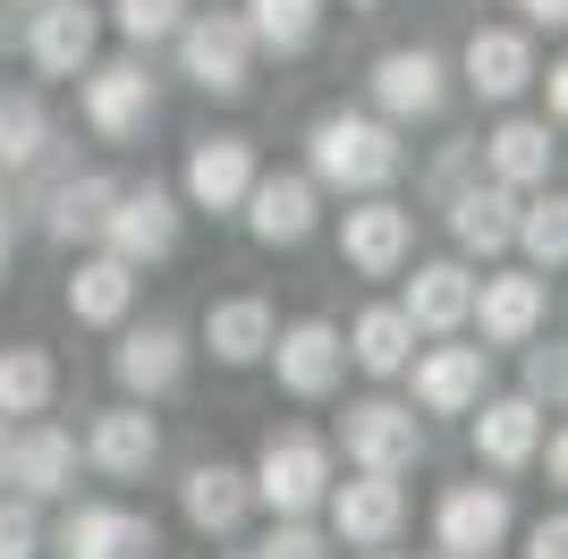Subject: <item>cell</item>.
<instances>
[{
  "label": "cell",
  "instance_id": "cell-40",
  "mask_svg": "<svg viewBox=\"0 0 568 559\" xmlns=\"http://www.w3.org/2000/svg\"><path fill=\"white\" fill-rule=\"evenodd\" d=\"M535 77H544V69H535ZM544 119H551V128L568 119V69H551V77H544Z\"/></svg>",
  "mask_w": 568,
  "mask_h": 559
},
{
  "label": "cell",
  "instance_id": "cell-5",
  "mask_svg": "<svg viewBox=\"0 0 568 559\" xmlns=\"http://www.w3.org/2000/svg\"><path fill=\"white\" fill-rule=\"evenodd\" d=\"M102 246L119 263H162L179 246V195L170 186H119L111 221H102Z\"/></svg>",
  "mask_w": 568,
  "mask_h": 559
},
{
  "label": "cell",
  "instance_id": "cell-17",
  "mask_svg": "<svg viewBox=\"0 0 568 559\" xmlns=\"http://www.w3.org/2000/svg\"><path fill=\"white\" fill-rule=\"evenodd\" d=\"M467 85L484 102H518L535 85V43H526L518 26H475L467 34Z\"/></svg>",
  "mask_w": 568,
  "mask_h": 559
},
{
  "label": "cell",
  "instance_id": "cell-27",
  "mask_svg": "<svg viewBox=\"0 0 568 559\" xmlns=\"http://www.w3.org/2000/svg\"><path fill=\"white\" fill-rule=\"evenodd\" d=\"M467 305H475V272L467 263H425V272L407 280V323L416 331H458L467 323Z\"/></svg>",
  "mask_w": 568,
  "mask_h": 559
},
{
  "label": "cell",
  "instance_id": "cell-42",
  "mask_svg": "<svg viewBox=\"0 0 568 559\" xmlns=\"http://www.w3.org/2000/svg\"><path fill=\"white\" fill-rule=\"evenodd\" d=\"M518 9H526V26H560L568 18V0H518Z\"/></svg>",
  "mask_w": 568,
  "mask_h": 559
},
{
  "label": "cell",
  "instance_id": "cell-32",
  "mask_svg": "<svg viewBox=\"0 0 568 559\" xmlns=\"http://www.w3.org/2000/svg\"><path fill=\"white\" fill-rule=\"evenodd\" d=\"M314 18H323V0H246V34L281 60H297L314 43Z\"/></svg>",
  "mask_w": 568,
  "mask_h": 559
},
{
  "label": "cell",
  "instance_id": "cell-30",
  "mask_svg": "<svg viewBox=\"0 0 568 559\" xmlns=\"http://www.w3.org/2000/svg\"><path fill=\"white\" fill-rule=\"evenodd\" d=\"M348 356L365 373H399L407 356H416V323H407L399 305H374V314H356V331H348Z\"/></svg>",
  "mask_w": 568,
  "mask_h": 559
},
{
  "label": "cell",
  "instance_id": "cell-41",
  "mask_svg": "<svg viewBox=\"0 0 568 559\" xmlns=\"http://www.w3.org/2000/svg\"><path fill=\"white\" fill-rule=\"evenodd\" d=\"M467 153H475V144H450V153L433 162V195H450V186H458V170H467Z\"/></svg>",
  "mask_w": 568,
  "mask_h": 559
},
{
  "label": "cell",
  "instance_id": "cell-39",
  "mask_svg": "<svg viewBox=\"0 0 568 559\" xmlns=\"http://www.w3.org/2000/svg\"><path fill=\"white\" fill-rule=\"evenodd\" d=\"M526 559H568V526L560 517H544V526L526 535Z\"/></svg>",
  "mask_w": 568,
  "mask_h": 559
},
{
  "label": "cell",
  "instance_id": "cell-19",
  "mask_svg": "<svg viewBox=\"0 0 568 559\" xmlns=\"http://www.w3.org/2000/svg\"><path fill=\"white\" fill-rule=\"evenodd\" d=\"M246 230L263 237V246H306L314 237V179H263L255 170V186H246Z\"/></svg>",
  "mask_w": 568,
  "mask_h": 559
},
{
  "label": "cell",
  "instance_id": "cell-35",
  "mask_svg": "<svg viewBox=\"0 0 568 559\" xmlns=\"http://www.w3.org/2000/svg\"><path fill=\"white\" fill-rule=\"evenodd\" d=\"M111 18L128 43H162V34H179V18H187V0H111Z\"/></svg>",
  "mask_w": 568,
  "mask_h": 559
},
{
  "label": "cell",
  "instance_id": "cell-21",
  "mask_svg": "<svg viewBox=\"0 0 568 559\" xmlns=\"http://www.w3.org/2000/svg\"><path fill=\"white\" fill-rule=\"evenodd\" d=\"M475 153L493 162L500 186H518V195H526V186L551 179V153H560V144H551V119H500V128L475 144Z\"/></svg>",
  "mask_w": 568,
  "mask_h": 559
},
{
  "label": "cell",
  "instance_id": "cell-33",
  "mask_svg": "<svg viewBox=\"0 0 568 559\" xmlns=\"http://www.w3.org/2000/svg\"><path fill=\"white\" fill-rule=\"evenodd\" d=\"M60 373H51L43 348H0V416H43Z\"/></svg>",
  "mask_w": 568,
  "mask_h": 559
},
{
  "label": "cell",
  "instance_id": "cell-38",
  "mask_svg": "<svg viewBox=\"0 0 568 559\" xmlns=\"http://www.w3.org/2000/svg\"><path fill=\"white\" fill-rule=\"evenodd\" d=\"M560 390H568V356L535 348V356H526V398H560Z\"/></svg>",
  "mask_w": 568,
  "mask_h": 559
},
{
  "label": "cell",
  "instance_id": "cell-18",
  "mask_svg": "<svg viewBox=\"0 0 568 559\" xmlns=\"http://www.w3.org/2000/svg\"><path fill=\"white\" fill-rule=\"evenodd\" d=\"M0 484H18L26 500H60V491L77 484V441L60 433V424L18 433V441H9V458H0Z\"/></svg>",
  "mask_w": 568,
  "mask_h": 559
},
{
  "label": "cell",
  "instance_id": "cell-14",
  "mask_svg": "<svg viewBox=\"0 0 568 559\" xmlns=\"http://www.w3.org/2000/svg\"><path fill=\"white\" fill-rule=\"evenodd\" d=\"M94 34H102V18L85 9V0H43L26 51H34V69H43V77H85V69H94Z\"/></svg>",
  "mask_w": 568,
  "mask_h": 559
},
{
  "label": "cell",
  "instance_id": "cell-22",
  "mask_svg": "<svg viewBox=\"0 0 568 559\" xmlns=\"http://www.w3.org/2000/svg\"><path fill=\"white\" fill-rule=\"evenodd\" d=\"M484 398V348H425L416 356V407L425 416H467Z\"/></svg>",
  "mask_w": 568,
  "mask_h": 559
},
{
  "label": "cell",
  "instance_id": "cell-23",
  "mask_svg": "<svg viewBox=\"0 0 568 559\" xmlns=\"http://www.w3.org/2000/svg\"><path fill=\"white\" fill-rule=\"evenodd\" d=\"M450 230L467 255H500L509 230H518V186H450Z\"/></svg>",
  "mask_w": 568,
  "mask_h": 559
},
{
  "label": "cell",
  "instance_id": "cell-2",
  "mask_svg": "<svg viewBox=\"0 0 568 559\" xmlns=\"http://www.w3.org/2000/svg\"><path fill=\"white\" fill-rule=\"evenodd\" d=\"M246 484H255V500L272 517H306V509H323V491H332V449L314 441V433H272Z\"/></svg>",
  "mask_w": 568,
  "mask_h": 559
},
{
  "label": "cell",
  "instance_id": "cell-7",
  "mask_svg": "<svg viewBox=\"0 0 568 559\" xmlns=\"http://www.w3.org/2000/svg\"><path fill=\"white\" fill-rule=\"evenodd\" d=\"M433 535L450 559H493L509 542V491L500 484H450L442 509H433Z\"/></svg>",
  "mask_w": 568,
  "mask_h": 559
},
{
  "label": "cell",
  "instance_id": "cell-20",
  "mask_svg": "<svg viewBox=\"0 0 568 559\" xmlns=\"http://www.w3.org/2000/svg\"><path fill=\"white\" fill-rule=\"evenodd\" d=\"M535 449H544V398H493V407L475 416V458L484 466L518 475Z\"/></svg>",
  "mask_w": 568,
  "mask_h": 559
},
{
  "label": "cell",
  "instance_id": "cell-1",
  "mask_svg": "<svg viewBox=\"0 0 568 559\" xmlns=\"http://www.w3.org/2000/svg\"><path fill=\"white\" fill-rule=\"evenodd\" d=\"M306 162L323 186H339V195H382V186L399 179L407 144L390 119H365V111H323L306 136Z\"/></svg>",
  "mask_w": 568,
  "mask_h": 559
},
{
  "label": "cell",
  "instance_id": "cell-31",
  "mask_svg": "<svg viewBox=\"0 0 568 559\" xmlns=\"http://www.w3.org/2000/svg\"><path fill=\"white\" fill-rule=\"evenodd\" d=\"M51 162V119L34 93H0V170H34Z\"/></svg>",
  "mask_w": 568,
  "mask_h": 559
},
{
  "label": "cell",
  "instance_id": "cell-9",
  "mask_svg": "<svg viewBox=\"0 0 568 559\" xmlns=\"http://www.w3.org/2000/svg\"><path fill=\"white\" fill-rule=\"evenodd\" d=\"M323 500H332V535L356 542V551H374V542H390V535L407 526L399 475H365V466H356V484H332Z\"/></svg>",
  "mask_w": 568,
  "mask_h": 559
},
{
  "label": "cell",
  "instance_id": "cell-47",
  "mask_svg": "<svg viewBox=\"0 0 568 559\" xmlns=\"http://www.w3.org/2000/svg\"><path fill=\"white\" fill-rule=\"evenodd\" d=\"M0 221H9V195H0Z\"/></svg>",
  "mask_w": 568,
  "mask_h": 559
},
{
  "label": "cell",
  "instance_id": "cell-11",
  "mask_svg": "<svg viewBox=\"0 0 568 559\" xmlns=\"http://www.w3.org/2000/svg\"><path fill=\"white\" fill-rule=\"evenodd\" d=\"M60 559H153L162 535H153V517L136 509H69L60 517V535H51Z\"/></svg>",
  "mask_w": 568,
  "mask_h": 559
},
{
  "label": "cell",
  "instance_id": "cell-44",
  "mask_svg": "<svg viewBox=\"0 0 568 559\" xmlns=\"http://www.w3.org/2000/svg\"><path fill=\"white\" fill-rule=\"evenodd\" d=\"M0 458H9V416H0Z\"/></svg>",
  "mask_w": 568,
  "mask_h": 559
},
{
  "label": "cell",
  "instance_id": "cell-29",
  "mask_svg": "<svg viewBox=\"0 0 568 559\" xmlns=\"http://www.w3.org/2000/svg\"><path fill=\"white\" fill-rule=\"evenodd\" d=\"M111 195L119 179H60L43 204V230L60 237V246H77V237H102V221H111Z\"/></svg>",
  "mask_w": 568,
  "mask_h": 559
},
{
  "label": "cell",
  "instance_id": "cell-10",
  "mask_svg": "<svg viewBox=\"0 0 568 559\" xmlns=\"http://www.w3.org/2000/svg\"><path fill=\"white\" fill-rule=\"evenodd\" d=\"M85 128L111 144H136L153 128V77L136 60H111V69H85Z\"/></svg>",
  "mask_w": 568,
  "mask_h": 559
},
{
  "label": "cell",
  "instance_id": "cell-16",
  "mask_svg": "<svg viewBox=\"0 0 568 559\" xmlns=\"http://www.w3.org/2000/svg\"><path fill=\"white\" fill-rule=\"evenodd\" d=\"M179 373H187V331L179 323H136L128 339H119V390L128 398L179 390Z\"/></svg>",
  "mask_w": 568,
  "mask_h": 559
},
{
  "label": "cell",
  "instance_id": "cell-37",
  "mask_svg": "<svg viewBox=\"0 0 568 559\" xmlns=\"http://www.w3.org/2000/svg\"><path fill=\"white\" fill-rule=\"evenodd\" d=\"M255 559H323V535H314L306 517H281L272 535H263V551Z\"/></svg>",
  "mask_w": 568,
  "mask_h": 559
},
{
  "label": "cell",
  "instance_id": "cell-36",
  "mask_svg": "<svg viewBox=\"0 0 568 559\" xmlns=\"http://www.w3.org/2000/svg\"><path fill=\"white\" fill-rule=\"evenodd\" d=\"M43 551V517H34V500H9L0 509V559H34Z\"/></svg>",
  "mask_w": 568,
  "mask_h": 559
},
{
  "label": "cell",
  "instance_id": "cell-6",
  "mask_svg": "<svg viewBox=\"0 0 568 559\" xmlns=\"http://www.w3.org/2000/svg\"><path fill=\"white\" fill-rule=\"evenodd\" d=\"M272 373H281L288 398H332L339 390V365H348V339H339V323H288L272 331Z\"/></svg>",
  "mask_w": 568,
  "mask_h": 559
},
{
  "label": "cell",
  "instance_id": "cell-4",
  "mask_svg": "<svg viewBox=\"0 0 568 559\" xmlns=\"http://www.w3.org/2000/svg\"><path fill=\"white\" fill-rule=\"evenodd\" d=\"M339 441H348V466H365V475H407L425 458V424L399 398H356L339 416Z\"/></svg>",
  "mask_w": 568,
  "mask_h": 559
},
{
  "label": "cell",
  "instance_id": "cell-12",
  "mask_svg": "<svg viewBox=\"0 0 568 559\" xmlns=\"http://www.w3.org/2000/svg\"><path fill=\"white\" fill-rule=\"evenodd\" d=\"M467 323H484V348H526V339L544 331V272H500V280H475Z\"/></svg>",
  "mask_w": 568,
  "mask_h": 559
},
{
  "label": "cell",
  "instance_id": "cell-3",
  "mask_svg": "<svg viewBox=\"0 0 568 559\" xmlns=\"http://www.w3.org/2000/svg\"><path fill=\"white\" fill-rule=\"evenodd\" d=\"M246 69H255L246 18H179V77H187L195 93L237 102V93H246Z\"/></svg>",
  "mask_w": 568,
  "mask_h": 559
},
{
  "label": "cell",
  "instance_id": "cell-46",
  "mask_svg": "<svg viewBox=\"0 0 568 559\" xmlns=\"http://www.w3.org/2000/svg\"><path fill=\"white\" fill-rule=\"evenodd\" d=\"M348 9H382V0H348Z\"/></svg>",
  "mask_w": 568,
  "mask_h": 559
},
{
  "label": "cell",
  "instance_id": "cell-26",
  "mask_svg": "<svg viewBox=\"0 0 568 559\" xmlns=\"http://www.w3.org/2000/svg\"><path fill=\"white\" fill-rule=\"evenodd\" d=\"M272 305L263 297H221L213 314H204V348H213V365H263V348H272Z\"/></svg>",
  "mask_w": 568,
  "mask_h": 559
},
{
  "label": "cell",
  "instance_id": "cell-25",
  "mask_svg": "<svg viewBox=\"0 0 568 559\" xmlns=\"http://www.w3.org/2000/svg\"><path fill=\"white\" fill-rule=\"evenodd\" d=\"M128 305H136V263H119L111 246L77 263V280H69V314H77V323H94V331L128 323Z\"/></svg>",
  "mask_w": 568,
  "mask_h": 559
},
{
  "label": "cell",
  "instance_id": "cell-28",
  "mask_svg": "<svg viewBox=\"0 0 568 559\" xmlns=\"http://www.w3.org/2000/svg\"><path fill=\"white\" fill-rule=\"evenodd\" d=\"M255 509V484L237 475V466H195L187 475V526L195 535H237V517Z\"/></svg>",
  "mask_w": 568,
  "mask_h": 559
},
{
  "label": "cell",
  "instance_id": "cell-8",
  "mask_svg": "<svg viewBox=\"0 0 568 559\" xmlns=\"http://www.w3.org/2000/svg\"><path fill=\"white\" fill-rule=\"evenodd\" d=\"M374 102H382V119H433L442 102H450V60L425 51V43L382 51L374 60Z\"/></svg>",
  "mask_w": 568,
  "mask_h": 559
},
{
  "label": "cell",
  "instance_id": "cell-24",
  "mask_svg": "<svg viewBox=\"0 0 568 559\" xmlns=\"http://www.w3.org/2000/svg\"><path fill=\"white\" fill-rule=\"evenodd\" d=\"M153 449H162V433H153V416H144V407H111V416H94V433H85V458H94L111 484L144 475V466H153Z\"/></svg>",
  "mask_w": 568,
  "mask_h": 559
},
{
  "label": "cell",
  "instance_id": "cell-45",
  "mask_svg": "<svg viewBox=\"0 0 568 559\" xmlns=\"http://www.w3.org/2000/svg\"><path fill=\"white\" fill-rule=\"evenodd\" d=\"M365 559H399V551H382V542H374V551H365Z\"/></svg>",
  "mask_w": 568,
  "mask_h": 559
},
{
  "label": "cell",
  "instance_id": "cell-15",
  "mask_svg": "<svg viewBox=\"0 0 568 559\" xmlns=\"http://www.w3.org/2000/svg\"><path fill=\"white\" fill-rule=\"evenodd\" d=\"M255 186V144L246 136H204L187 153V204L195 212H237Z\"/></svg>",
  "mask_w": 568,
  "mask_h": 559
},
{
  "label": "cell",
  "instance_id": "cell-34",
  "mask_svg": "<svg viewBox=\"0 0 568 559\" xmlns=\"http://www.w3.org/2000/svg\"><path fill=\"white\" fill-rule=\"evenodd\" d=\"M535 255V272H560L568 263V204L560 195H535V204H518V230H509Z\"/></svg>",
  "mask_w": 568,
  "mask_h": 559
},
{
  "label": "cell",
  "instance_id": "cell-43",
  "mask_svg": "<svg viewBox=\"0 0 568 559\" xmlns=\"http://www.w3.org/2000/svg\"><path fill=\"white\" fill-rule=\"evenodd\" d=\"M0 272H9V221H0Z\"/></svg>",
  "mask_w": 568,
  "mask_h": 559
},
{
  "label": "cell",
  "instance_id": "cell-13",
  "mask_svg": "<svg viewBox=\"0 0 568 559\" xmlns=\"http://www.w3.org/2000/svg\"><path fill=\"white\" fill-rule=\"evenodd\" d=\"M407 246H416V221H407L399 204H382V195H365V204L339 221V255H348L365 280H390L407 263Z\"/></svg>",
  "mask_w": 568,
  "mask_h": 559
}]
</instances>
